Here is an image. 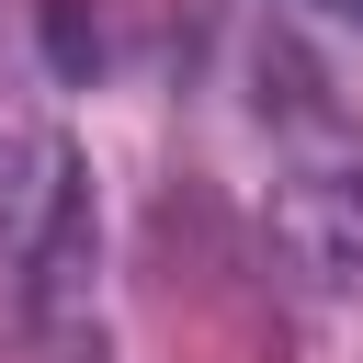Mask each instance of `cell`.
<instances>
[{
    "label": "cell",
    "instance_id": "1",
    "mask_svg": "<svg viewBox=\"0 0 363 363\" xmlns=\"http://www.w3.org/2000/svg\"><path fill=\"white\" fill-rule=\"evenodd\" d=\"M261 261L306 306H363V147H306L261 204Z\"/></svg>",
    "mask_w": 363,
    "mask_h": 363
},
{
    "label": "cell",
    "instance_id": "2",
    "mask_svg": "<svg viewBox=\"0 0 363 363\" xmlns=\"http://www.w3.org/2000/svg\"><path fill=\"white\" fill-rule=\"evenodd\" d=\"M0 272H11V318H23L34 340H68V329L91 318V284H102V204H91V170H79V159H68L57 193L34 204V227L0 250Z\"/></svg>",
    "mask_w": 363,
    "mask_h": 363
},
{
    "label": "cell",
    "instance_id": "3",
    "mask_svg": "<svg viewBox=\"0 0 363 363\" xmlns=\"http://www.w3.org/2000/svg\"><path fill=\"white\" fill-rule=\"evenodd\" d=\"M250 102H261V125H284V136H306V147H340V91H329V68L306 57L295 23H261V45H250Z\"/></svg>",
    "mask_w": 363,
    "mask_h": 363
},
{
    "label": "cell",
    "instance_id": "4",
    "mask_svg": "<svg viewBox=\"0 0 363 363\" xmlns=\"http://www.w3.org/2000/svg\"><path fill=\"white\" fill-rule=\"evenodd\" d=\"M57 170H68V147H57V125H45V91H34L23 68H0V250L34 227V204L57 193Z\"/></svg>",
    "mask_w": 363,
    "mask_h": 363
},
{
    "label": "cell",
    "instance_id": "5",
    "mask_svg": "<svg viewBox=\"0 0 363 363\" xmlns=\"http://www.w3.org/2000/svg\"><path fill=\"white\" fill-rule=\"evenodd\" d=\"M45 68L68 91H91V68H102V11L91 0H45Z\"/></svg>",
    "mask_w": 363,
    "mask_h": 363
},
{
    "label": "cell",
    "instance_id": "6",
    "mask_svg": "<svg viewBox=\"0 0 363 363\" xmlns=\"http://www.w3.org/2000/svg\"><path fill=\"white\" fill-rule=\"evenodd\" d=\"M284 11H318V23H340V34H363V0H284Z\"/></svg>",
    "mask_w": 363,
    "mask_h": 363
}]
</instances>
